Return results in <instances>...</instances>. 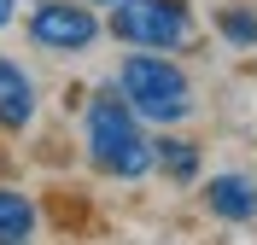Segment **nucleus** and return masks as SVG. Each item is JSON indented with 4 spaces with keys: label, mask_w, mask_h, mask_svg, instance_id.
Masks as SVG:
<instances>
[{
    "label": "nucleus",
    "mask_w": 257,
    "mask_h": 245,
    "mask_svg": "<svg viewBox=\"0 0 257 245\" xmlns=\"http://www.w3.org/2000/svg\"><path fill=\"white\" fill-rule=\"evenodd\" d=\"M88 152L117 181H141L152 169V146H146V134H141V117H135V105L117 88L94 94V105H88Z\"/></svg>",
    "instance_id": "nucleus-1"
},
{
    "label": "nucleus",
    "mask_w": 257,
    "mask_h": 245,
    "mask_svg": "<svg viewBox=\"0 0 257 245\" xmlns=\"http://www.w3.org/2000/svg\"><path fill=\"white\" fill-rule=\"evenodd\" d=\"M117 88H123V99L135 105V117H146V123H181V117L193 111L187 76H181V65H170L164 53H135V59H123Z\"/></svg>",
    "instance_id": "nucleus-2"
},
{
    "label": "nucleus",
    "mask_w": 257,
    "mask_h": 245,
    "mask_svg": "<svg viewBox=\"0 0 257 245\" xmlns=\"http://www.w3.org/2000/svg\"><path fill=\"white\" fill-rule=\"evenodd\" d=\"M111 35L128 47H187L193 41V12L181 0H117L111 6Z\"/></svg>",
    "instance_id": "nucleus-3"
},
{
    "label": "nucleus",
    "mask_w": 257,
    "mask_h": 245,
    "mask_svg": "<svg viewBox=\"0 0 257 245\" xmlns=\"http://www.w3.org/2000/svg\"><path fill=\"white\" fill-rule=\"evenodd\" d=\"M30 41L47 53H88L99 41V18L88 6H70V0H47L30 18Z\"/></svg>",
    "instance_id": "nucleus-4"
},
{
    "label": "nucleus",
    "mask_w": 257,
    "mask_h": 245,
    "mask_svg": "<svg viewBox=\"0 0 257 245\" xmlns=\"http://www.w3.org/2000/svg\"><path fill=\"white\" fill-rule=\"evenodd\" d=\"M30 117H35V82L24 76V65L0 59V129L18 134L30 129Z\"/></svg>",
    "instance_id": "nucleus-5"
},
{
    "label": "nucleus",
    "mask_w": 257,
    "mask_h": 245,
    "mask_svg": "<svg viewBox=\"0 0 257 245\" xmlns=\"http://www.w3.org/2000/svg\"><path fill=\"white\" fill-rule=\"evenodd\" d=\"M205 204H210V216H222V222H251L257 216V187L245 175H216L205 187Z\"/></svg>",
    "instance_id": "nucleus-6"
},
{
    "label": "nucleus",
    "mask_w": 257,
    "mask_h": 245,
    "mask_svg": "<svg viewBox=\"0 0 257 245\" xmlns=\"http://www.w3.org/2000/svg\"><path fill=\"white\" fill-rule=\"evenodd\" d=\"M35 239V204L12 187H0V245H24Z\"/></svg>",
    "instance_id": "nucleus-7"
},
{
    "label": "nucleus",
    "mask_w": 257,
    "mask_h": 245,
    "mask_svg": "<svg viewBox=\"0 0 257 245\" xmlns=\"http://www.w3.org/2000/svg\"><path fill=\"white\" fill-rule=\"evenodd\" d=\"M152 169H164L170 181H193V175H199V146H193V140H176V134H164L158 146H152Z\"/></svg>",
    "instance_id": "nucleus-8"
},
{
    "label": "nucleus",
    "mask_w": 257,
    "mask_h": 245,
    "mask_svg": "<svg viewBox=\"0 0 257 245\" xmlns=\"http://www.w3.org/2000/svg\"><path fill=\"white\" fill-rule=\"evenodd\" d=\"M216 30H222V41H234V47H257V12H245V6H228V12L216 18Z\"/></svg>",
    "instance_id": "nucleus-9"
},
{
    "label": "nucleus",
    "mask_w": 257,
    "mask_h": 245,
    "mask_svg": "<svg viewBox=\"0 0 257 245\" xmlns=\"http://www.w3.org/2000/svg\"><path fill=\"white\" fill-rule=\"evenodd\" d=\"M12 12H18V0H0V30L12 24Z\"/></svg>",
    "instance_id": "nucleus-10"
},
{
    "label": "nucleus",
    "mask_w": 257,
    "mask_h": 245,
    "mask_svg": "<svg viewBox=\"0 0 257 245\" xmlns=\"http://www.w3.org/2000/svg\"><path fill=\"white\" fill-rule=\"evenodd\" d=\"M0 175H6V152H0Z\"/></svg>",
    "instance_id": "nucleus-11"
},
{
    "label": "nucleus",
    "mask_w": 257,
    "mask_h": 245,
    "mask_svg": "<svg viewBox=\"0 0 257 245\" xmlns=\"http://www.w3.org/2000/svg\"><path fill=\"white\" fill-rule=\"evenodd\" d=\"M99 6H117V0H99Z\"/></svg>",
    "instance_id": "nucleus-12"
}]
</instances>
